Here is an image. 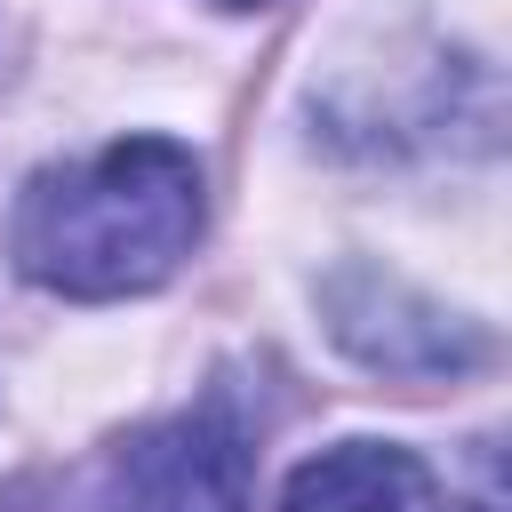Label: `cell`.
Listing matches in <instances>:
<instances>
[{"instance_id": "obj_5", "label": "cell", "mask_w": 512, "mask_h": 512, "mask_svg": "<svg viewBox=\"0 0 512 512\" xmlns=\"http://www.w3.org/2000/svg\"><path fill=\"white\" fill-rule=\"evenodd\" d=\"M0 512H80V496H64V488H24V496H8Z\"/></svg>"}, {"instance_id": "obj_1", "label": "cell", "mask_w": 512, "mask_h": 512, "mask_svg": "<svg viewBox=\"0 0 512 512\" xmlns=\"http://www.w3.org/2000/svg\"><path fill=\"white\" fill-rule=\"evenodd\" d=\"M200 216V160L176 136H120L96 160L32 176L16 200V264L72 304L144 296L192 256Z\"/></svg>"}, {"instance_id": "obj_6", "label": "cell", "mask_w": 512, "mask_h": 512, "mask_svg": "<svg viewBox=\"0 0 512 512\" xmlns=\"http://www.w3.org/2000/svg\"><path fill=\"white\" fill-rule=\"evenodd\" d=\"M456 512H496V488H488V496H472V504H456Z\"/></svg>"}, {"instance_id": "obj_3", "label": "cell", "mask_w": 512, "mask_h": 512, "mask_svg": "<svg viewBox=\"0 0 512 512\" xmlns=\"http://www.w3.org/2000/svg\"><path fill=\"white\" fill-rule=\"evenodd\" d=\"M328 328L352 360L384 368V376H456L488 360V336L440 304H424L416 288H400L376 264H344L328 280Z\"/></svg>"}, {"instance_id": "obj_2", "label": "cell", "mask_w": 512, "mask_h": 512, "mask_svg": "<svg viewBox=\"0 0 512 512\" xmlns=\"http://www.w3.org/2000/svg\"><path fill=\"white\" fill-rule=\"evenodd\" d=\"M120 504L128 512H248L256 504V448L208 400L168 424H144L120 448Z\"/></svg>"}, {"instance_id": "obj_7", "label": "cell", "mask_w": 512, "mask_h": 512, "mask_svg": "<svg viewBox=\"0 0 512 512\" xmlns=\"http://www.w3.org/2000/svg\"><path fill=\"white\" fill-rule=\"evenodd\" d=\"M224 8H264V0H224Z\"/></svg>"}, {"instance_id": "obj_4", "label": "cell", "mask_w": 512, "mask_h": 512, "mask_svg": "<svg viewBox=\"0 0 512 512\" xmlns=\"http://www.w3.org/2000/svg\"><path fill=\"white\" fill-rule=\"evenodd\" d=\"M424 464L416 448L392 440H336L320 456H304L280 488V512H416L424 504Z\"/></svg>"}]
</instances>
